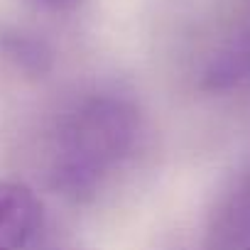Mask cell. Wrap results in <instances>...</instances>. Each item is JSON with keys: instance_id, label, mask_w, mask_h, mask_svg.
I'll return each instance as SVG.
<instances>
[{"instance_id": "cell-1", "label": "cell", "mask_w": 250, "mask_h": 250, "mask_svg": "<svg viewBox=\"0 0 250 250\" xmlns=\"http://www.w3.org/2000/svg\"><path fill=\"white\" fill-rule=\"evenodd\" d=\"M140 138V110L120 93H91L57 123L49 140V184L86 201L130 160Z\"/></svg>"}, {"instance_id": "cell-2", "label": "cell", "mask_w": 250, "mask_h": 250, "mask_svg": "<svg viewBox=\"0 0 250 250\" xmlns=\"http://www.w3.org/2000/svg\"><path fill=\"white\" fill-rule=\"evenodd\" d=\"M199 83L211 93L250 88V0H243L213 42L201 66Z\"/></svg>"}, {"instance_id": "cell-3", "label": "cell", "mask_w": 250, "mask_h": 250, "mask_svg": "<svg viewBox=\"0 0 250 250\" xmlns=\"http://www.w3.org/2000/svg\"><path fill=\"white\" fill-rule=\"evenodd\" d=\"M208 250H248L250 248V172L235 179L211 213L206 230Z\"/></svg>"}, {"instance_id": "cell-4", "label": "cell", "mask_w": 250, "mask_h": 250, "mask_svg": "<svg viewBox=\"0 0 250 250\" xmlns=\"http://www.w3.org/2000/svg\"><path fill=\"white\" fill-rule=\"evenodd\" d=\"M40 226V201L30 187L0 179V250H25Z\"/></svg>"}, {"instance_id": "cell-5", "label": "cell", "mask_w": 250, "mask_h": 250, "mask_svg": "<svg viewBox=\"0 0 250 250\" xmlns=\"http://www.w3.org/2000/svg\"><path fill=\"white\" fill-rule=\"evenodd\" d=\"M44 3H49L54 8H76L81 0H44Z\"/></svg>"}, {"instance_id": "cell-6", "label": "cell", "mask_w": 250, "mask_h": 250, "mask_svg": "<svg viewBox=\"0 0 250 250\" xmlns=\"http://www.w3.org/2000/svg\"><path fill=\"white\" fill-rule=\"evenodd\" d=\"M248 250H250V248H248Z\"/></svg>"}]
</instances>
